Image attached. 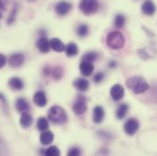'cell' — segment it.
I'll list each match as a JSON object with an SVG mask.
<instances>
[{
	"instance_id": "12",
	"label": "cell",
	"mask_w": 157,
	"mask_h": 156,
	"mask_svg": "<svg viewBox=\"0 0 157 156\" xmlns=\"http://www.w3.org/2000/svg\"><path fill=\"white\" fill-rule=\"evenodd\" d=\"M105 116L104 109L101 106H96L93 110V121L96 124H99L102 122Z\"/></svg>"
},
{
	"instance_id": "21",
	"label": "cell",
	"mask_w": 157,
	"mask_h": 156,
	"mask_svg": "<svg viewBox=\"0 0 157 156\" xmlns=\"http://www.w3.org/2000/svg\"><path fill=\"white\" fill-rule=\"evenodd\" d=\"M66 50V54L68 57H74L78 53V48L76 43L74 42H71L67 45V47L65 48Z\"/></svg>"
},
{
	"instance_id": "30",
	"label": "cell",
	"mask_w": 157,
	"mask_h": 156,
	"mask_svg": "<svg viewBox=\"0 0 157 156\" xmlns=\"http://www.w3.org/2000/svg\"><path fill=\"white\" fill-rule=\"evenodd\" d=\"M80 154V150L77 147H72L71 149H70V151L68 152V155L71 156H78Z\"/></svg>"
},
{
	"instance_id": "6",
	"label": "cell",
	"mask_w": 157,
	"mask_h": 156,
	"mask_svg": "<svg viewBox=\"0 0 157 156\" xmlns=\"http://www.w3.org/2000/svg\"><path fill=\"white\" fill-rule=\"evenodd\" d=\"M72 110L75 114L77 115H82L86 112L87 111V104H86V100L83 96H78L77 101L74 103Z\"/></svg>"
},
{
	"instance_id": "16",
	"label": "cell",
	"mask_w": 157,
	"mask_h": 156,
	"mask_svg": "<svg viewBox=\"0 0 157 156\" xmlns=\"http://www.w3.org/2000/svg\"><path fill=\"white\" fill-rule=\"evenodd\" d=\"M41 132L42 133L40 134V137H39L40 143L43 145H48V144H50L53 142V139H54L53 133L50 131H41Z\"/></svg>"
},
{
	"instance_id": "33",
	"label": "cell",
	"mask_w": 157,
	"mask_h": 156,
	"mask_svg": "<svg viewBox=\"0 0 157 156\" xmlns=\"http://www.w3.org/2000/svg\"><path fill=\"white\" fill-rule=\"evenodd\" d=\"M6 1L7 0H0V10L4 11L6 7Z\"/></svg>"
},
{
	"instance_id": "22",
	"label": "cell",
	"mask_w": 157,
	"mask_h": 156,
	"mask_svg": "<svg viewBox=\"0 0 157 156\" xmlns=\"http://www.w3.org/2000/svg\"><path fill=\"white\" fill-rule=\"evenodd\" d=\"M129 110V106L128 104L126 103H121L117 109V112H116V117L119 120H122L123 118L126 116L127 114V112Z\"/></svg>"
},
{
	"instance_id": "7",
	"label": "cell",
	"mask_w": 157,
	"mask_h": 156,
	"mask_svg": "<svg viewBox=\"0 0 157 156\" xmlns=\"http://www.w3.org/2000/svg\"><path fill=\"white\" fill-rule=\"evenodd\" d=\"M25 61V56L21 53H16L9 57L8 63L12 68H18L23 65Z\"/></svg>"
},
{
	"instance_id": "5",
	"label": "cell",
	"mask_w": 157,
	"mask_h": 156,
	"mask_svg": "<svg viewBox=\"0 0 157 156\" xmlns=\"http://www.w3.org/2000/svg\"><path fill=\"white\" fill-rule=\"evenodd\" d=\"M139 127H140V124H139V121L137 120V119L130 118L124 123L123 129H124V131L127 135L132 136L138 131Z\"/></svg>"
},
{
	"instance_id": "2",
	"label": "cell",
	"mask_w": 157,
	"mask_h": 156,
	"mask_svg": "<svg viewBox=\"0 0 157 156\" xmlns=\"http://www.w3.org/2000/svg\"><path fill=\"white\" fill-rule=\"evenodd\" d=\"M48 120L55 124H63L67 121V113L64 109L59 106H52L48 112Z\"/></svg>"
},
{
	"instance_id": "20",
	"label": "cell",
	"mask_w": 157,
	"mask_h": 156,
	"mask_svg": "<svg viewBox=\"0 0 157 156\" xmlns=\"http://www.w3.org/2000/svg\"><path fill=\"white\" fill-rule=\"evenodd\" d=\"M8 84L9 86L16 89V90H20L24 88V82L21 78H17V77H14V78H11L8 80Z\"/></svg>"
},
{
	"instance_id": "9",
	"label": "cell",
	"mask_w": 157,
	"mask_h": 156,
	"mask_svg": "<svg viewBox=\"0 0 157 156\" xmlns=\"http://www.w3.org/2000/svg\"><path fill=\"white\" fill-rule=\"evenodd\" d=\"M124 96V88L120 85L115 84L111 89V97L113 101H121Z\"/></svg>"
},
{
	"instance_id": "31",
	"label": "cell",
	"mask_w": 157,
	"mask_h": 156,
	"mask_svg": "<svg viewBox=\"0 0 157 156\" xmlns=\"http://www.w3.org/2000/svg\"><path fill=\"white\" fill-rule=\"evenodd\" d=\"M17 6L13 8V10H12V12H11V15H10V17H9V18H8V23L9 24H11L13 21H14V19H15V17H16V13H17Z\"/></svg>"
},
{
	"instance_id": "35",
	"label": "cell",
	"mask_w": 157,
	"mask_h": 156,
	"mask_svg": "<svg viewBox=\"0 0 157 156\" xmlns=\"http://www.w3.org/2000/svg\"><path fill=\"white\" fill-rule=\"evenodd\" d=\"M2 17V13H1V10H0V18Z\"/></svg>"
},
{
	"instance_id": "3",
	"label": "cell",
	"mask_w": 157,
	"mask_h": 156,
	"mask_svg": "<svg viewBox=\"0 0 157 156\" xmlns=\"http://www.w3.org/2000/svg\"><path fill=\"white\" fill-rule=\"evenodd\" d=\"M125 39L123 35L119 31H113L108 34L106 38V44L112 49H120L124 46Z\"/></svg>"
},
{
	"instance_id": "10",
	"label": "cell",
	"mask_w": 157,
	"mask_h": 156,
	"mask_svg": "<svg viewBox=\"0 0 157 156\" xmlns=\"http://www.w3.org/2000/svg\"><path fill=\"white\" fill-rule=\"evenodd\" d=\"M79 70L83 76L90 77L92 74V72L94 71V66L91 62L82 61L79 65Z\"/></svg>"
},
{
	"instance_id": "15",
	"label": "cell",
	"mask_w": 157,
	"mask_h": 156,
	"mask_svg": "<svg viewBox=\"0 0 157 156\" xmlns=\"http://www.w3.org/2000/svg\"><path fill=\"white\" fill-rule=\"evenodd\" d=\"M16 108H17L18 112H22V113L28 112L30 109L28 101L26 99H23V98L17 99V101L16 102Z\"/></svg>"
},
{
	"instance_id": "36",
	"label": "cell",
	"mask_w": 157,
	"mask_h": 156,
	"mask_svg": "<svg viewBox=\"0 0 157 156\" xmlns=\"http://www.w3.org/2000/svg\"><path fill=\"white\" fill-rule=\"evenodd\" d=\"M31 1H35V0H31Z\"/></svg>"
},
{
	"instance_id": "24",
	"label": "cell",
	"mask_w": 157,
	"mask_h": 156,
	"mask_svg": "<svg viewBox=\"0 0 157 156\" xmlns=\"http://www.w3.org/2000/svg\"><path fill=\"white\" fill-rule=\"evenodd\" d=\"M89 34V27L86 24H80L77 27V35L80 38H84Z\"/></svg>"
},
{
	"instance_id": "32",
	"label": "cell",
	"mask_w": 157,
	"mask_h": 156,
	"mask_svg": "<svg viewBox=\"0 0 157 156\" xmlns=\"http://www.w3.org/2000/svg\"><path fill=\"white\" fill-rule=\"evenodd\" d=\"M6 60H7L6 57L5 55H3V54H0V69H2L6 65Z\"/></svg>"
},
{
	"instance_id": "26",
	"label": "cell",
	"mask_w": 157,
	"mask_h": 156,
	"mask_svg": "<svg viewBox=\"0 0 157 156\" xmlns=\"http://www.w3.org/2000/svg\"><path fill=\"white\" fill-rule=\"evenodd\" d=\"M126 22V19H125V17L121 14H119L115 17V19H114V25L115 27L118 29H121L124 24Z\"/></svg>"
},
{
	"instance_id": "17",
	"label": "cell",
	"mask_w": 157,
	"mask_h": 156,
	"mask_svg": "<svg viewBox=\"0 0 157 156\" xmlns=\"http://www.w3.org/2000/svg\"><path fill=\"white\" fill-rule=\"evenodd\" d=\"M33 123V118L29 112H23L20 118V125L22 128L27 129L29 128Z\"/></svg>"
},
{
	"instance_id": "25",
	"label": "cell",
	"mask_w": 157,
	"mask_h": 156,
	"mask_svg": "<svg viewBox=\"0 0 157 156\" xmlns=\"http://www.w3.org/2000/svg\"><path fill=\"white\" fill-rule=\"evenodd\" d=\"M98 59V54L96 52H87L86 54H84L82 56V61H88V62H94L96 59Z\"/></svg>"
},
{
	"instance_id": "27",
	"label": "cell",
	"mask_w": 157,
	"mask_h": 156,
	"mask_svg": "<svg viewBox=\"0 0 157 156\" xmlns=\"http://www.w3.org/2000/svg\"><path fill=\"white\" fill-rule=\"evenodd\" d=\"M45 155L47 156H59L60 155V151L56 146H49L45 151Z\"/></svg>"
},
{
	"instance_id": "23",
	"label": "cell",
	"mask_w": 157,
	"mask_h": 156,
	"mask_svg": "<svg viewBox=\"0 0 157 156\" xmlns=\"http://www.w3.org/2000/svg\"><path fill=\"white\" fill-rule=\"evenodd\" d=\"M37 127L40 131H47L49 127V124H48V119L44 117H40L38 120V122H37Z\"/></svg>"
},
{
	"instance_id": "29",
	"label": "cell",
	"mask_w": 157,
	"mask_h": 156,
	"mask_svg": "<svg viewBox=\"0 0 157 156\" xmlns=\"http://www.w3.org/2000/svg\"><path fill=\"white\" fill-rule=\"evenodd\" d=\"M103 78H104V74L102 72H98L96 75H94L93 80L95 83H100L103 80Z\"/></svg>"
},
{
	"instance_id": "34",
	"label": "cell",
	"mask_w": 157,
	"mask_h": 156,
	"mask_svg": "<svg viewBox=\"0 0 157 156\" xmlns=\"http://www.w3.org/2000/svg\"><path fill=\"white\" fill-rule=\"evenodd\" d=\"M109 66H110V68L113 69V68H115V67H116V62H115V61H111V62H110V64H109Z\"/></svg>"
},
{
	"instance_id": "14",
	"label": "cell",
	"mask_w": 157,
	"mask_h": 156,
	"mask_svg": "<svg viewBox=\"0 0 157 156\" xmlns=\"http://www.w3.org/2000/svg\"><path fill=\"white\" fill-rule=\"evenodd\" d=\"M33 101H34V103L38 107H44V106H46V104L48 102L46 94L43 91H38V92H36L35 95H34V97H33Z\"/></svg>"
},
{
	"instance_id": "13",
	"label": "cell",
	"mask_w": 157,
	"mask_h": 156,
	"mask_svg": "<svg viewBox=\"0 0 157 156\" xmlns=\"http://www.w3.org/2000/svg\"><path fill=\"white\" fill-rule=\"evenodd\" d=\"M37 48L41 53H48L50 49V41L42 37L37 41Z\"/></svg>"
},
{
	"instance_id": "1",
	"label": "cell",
	"mask_w": 157,
	"mask_h": 156,
	"mask_svg": "<svg viewBox=\"0 0 157 156\" xmlns=\"http://www.w3.org/2000/svg\"><path fill=\"white\" fill-rule=\"evenodd\" d=\"M126 85L134 94L144 93L149 89V84L147 83V81L139 76H133L128 78L126 81Z\"/></svg>"
},
{
	"instance_id": "11",
	"label": "cell",
	"mask_w": 157,
	"mask_h": 156,
	"mask_svg": "<svg viewBox=\"0 0 157 156\" xmlns=\"http://www.w3.org/2000/svg\"><path fill=\"white\" fill-rule=\"evenodd\" d=\"M156 7L152 0H145L142 5V11L146 16H153L155 13Z\"/></svg>"
},
{
	"instance_id": "8",
	"label": "cell",
	"mask_w": 157,
	"mask_h": 156,
	"mask_svg": "<svg viewBox=\"0 0 157 156\" xmlns=\"http://www.w3.org/2000/svg\"><path fill=\"white\" fill-rule=\"evenodd\" d=\"M71 7H72V5L71 3H69L67 1H60L56 5L55 10L58 15L65 16L71 10Z\"/></svg>"
},
{
	"instance_id": "19",
	"label": "cell",
	"mask_w": 157,
	"mask_h": 156,
	"mask_svg": "<svg viewBox=\"0 0 157 156\" xmlns=\"http://www.w3.org/2000/svg\"><path fill=\"white\" fill-rule=\"evenodd\" d=\"M73 85H74V87H75L77 89L80 90V91H86V90L89 89V87H90L89 81H88L87 79L82 78L76 79V80L74 81Z\"/></svg>"
},
{
	"instance_id": "4",
	"label": "cell",
	"mask_w": 157,
	"mask_h": 156,
	"mask_svg": "<svg viewBox=\"0 0 157 156\" xmlns=\"http://www.w3.org/2000/svg\"><path fill=\"white\" fill-rule=\"evenodd\" d=\"M79 9L86 16L94 15L99 9V2L98 0H81Z\"/></svg>"
},
{
	"instance_id": "28",
	"label": "cell",
	"mask_w": 157,
	"mask_h": 156,
	"mask_svg": "<svg viewBox=\"0 0 157 156\" xmlns=\"http://www.w3.org/2000/svg\"><path fill=\"white\" fill-rule=\"evenodd\" d=\"M51 75L55 79H59L63 76V69L61 67H54V69L51 70Z\"/></svg>"
},
{
	"instance_id": "18",
	"label": "cell",
	"mask_w": 157,
	"mask_h": 156,
	"mask_svg": "<svg viewBox=\"0 0 157 156\" xmlns=\"http://www.w3.org/2000/svg\"><path fill=\"white\" fill-rule=\"evenodd\" d=\"M50 47L54 51H57V52H62V51H64V49L66 48L64 43L60 39H56V38L50 40Z\"/></svg>"
}]
</instances>
